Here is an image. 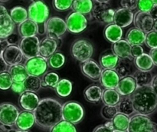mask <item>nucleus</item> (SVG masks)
<instances>
[{"label": "nucleus", "mask_w": 157, "mask_h": 132, "mask_svg": "<svg viewBox=\"0 0 157 132\" xmlns=\"http://www.w3.org/2000/svg\"><path fill=\"white\" fill-rule=\"evenodd\" d=\"M113 130H114L109 128V127H107L104 124H101V125H99L97 127H95L93 132H113Z\"/></svg>", "instance_id": "603ef678"}, {"label": "nucleus", "mask_w": 157, "mask_h": 132, "mask_svg": "<svg viewBox=\"0 0 157 132\" xmlns=\"http://www.w3.org/2000/svg\"><path fill=\"white\" fill-rule=\"evenodd\" d=\"M73 1L74 0H53L54 8L59 12L66 11L71 7Z\"/></svg>", "instance_id": "49530a36"}, {"label": "nucleus", "mask_w": 157, "mask_h": 132, "mask_svg": "<svg viewBox=\"0 0 157 132\" xmlns=\"http://www.w3.org/2000/svg\"><path fill=\"white\" fill-rule=\"evenodd\" d=\"M130 49L131 45L125 39H121L113 43L112 45L113 53L115 54L120 59L130 58L133 60L130 56Z\"/></svg>", "instance_id": "b1692460"}, {"label": "nucleus", "mask_w": 157, "mask_h": 132, "mask_svg": "<svg viewBox=\"0 0 157 132\" xmlns=\"http://www.w3.org/2000/svg\"><path fill=\"white\" fill-rule=\"evenodd\" d=\"M153 76L151 71H140L136 69L132 77L135 80L136 87L150 86Z\"/></svg>", "instance_id": "bb28decb"}, {"label": "nucleus", "mask_w": 157, "mask_h": 132, "mask_svg": "<svg viewBox=\"0 0 157 132\" xmlns=\"http://www.w3.org/2000/svg\"><path fill=\"white\" fill-rule=\"evenodd\" d=\"M62 120L77 124L81 122L84 117V107L77 101H67L62 105L61 108Z\"/></svg>", "instance_id": "20e7f679"}, {"label": "nucleus", "mask_w": 157, "mask_h": 132, "mask_svg": "<svg viewBox=\"0 0 157 132\" xmlns=\"http://www.w3.org/2000/svg\"><path fill=\"white\" fill-rule=\"evenodd\" d=\"M49 130V132H77L75 124L64 120H61V121L57 123Z\"/></svg>", "instance_id": "a19ab883"}, {"label": "nucleus", "mask_w": 157, "mask_h": 132, "mask_svg": "<svg viewBox=\"0 0 157 132\" xmlns=\"http://www.w3.org/2000/svg\"><path fill=\"white\" fill-rule=\"evenodd\" d=\"M114 130H127L128 128L130 117L121 113H117L111 120Z\"/></svg>", "instance_id": "4c0bfd02"}, {"label": "nucleus", "mask_w": 157, "mask_h": 132, "mask_svg": "<svg viewBox=\"0 0 157 132\" xmlns=\"http://www.w3.org/2000/svg\"><path fill=\"white\" fill-rule=\"evenodd\" d=\"M55 92L61 98H66L71 94L73 90V84L71 81L66 78L60 79L55 87Z\"/></svg>", "instance_id": "f704fd0d"}, {"label": "nucleus", "mask_w": 157, "mask_h": 132, "mask_svg": "<svg viewBox=\"0 0 157 132\" xmlns=\"http://www.w3.org/2000/svg\"><path fill=\"white\" fill-rule=\"evenodd\" d=\"M120 58L113 52H106L104 53L100 58V64L101 68L114 69L117 64Z\"/></svg>", "instance_id": "2f4dec72"}, {"label": "nucleus", "mask_w": 157, "mask_h": 132, "mask_svg": "<svg viewBox=\"0 0 157 132\" xmlns=\"http://www.w3.org/2000/svg\"><path fill=\"white\" fill-rule=\"evenodd\" d=\"M28 75L40 77L45 74L48 69V59L38 55L34 58L27 59L24 64Z\"/></svg>", "instance_id": "9d476101"}, {"label": "nucleus", "mask_w": 157, "mask_h": 132, "mask_svg": "<svg viewBox=\"0 0 157 132\" xmlns=\"http://www.w3.org/2000/svg\"><path fill=\"white\" fill-rule=\"evenodd\" d=\"M12 21L15 24H21L28 19V12L22 6H15L10 10L9 13Z\"/></svg>", "instance_id": "e433bc0d"}, {"label": "nucleus", "mask_w": 157, "mask_h": 132, "mask_svg": "<svg viewBox=\"0 0 157 132\" xmlns=\"http://www.w3.org/2000/svg\"><path fill=\"white\" fill-rule=\"evenodd\" d=\"M81 69L84 75L93 81H98L102 72L101 66L91 58L81 62Z\"/></svg>", "instance_id": "dca6fc26"}, {"label": "nucleus", "mask_w": 157, "mask_h": 132, "mask_svg": "<svg viewBox=\"0 0 157 132\" xmlns=\"http://www.w3.org/2000/svg\"><path fill=\"white\" fill-rule=\"evenodd\" d=\"M146 34L136 28H131L126 35V41L130 45H141L144 44Z\"/></svg>", "instance_id": "a878e982"}, {"label": "nucleus", "mask_w": 157, "mask_h": 132, "mask_svg": "<svg viewBox=\"0 0 157 132\" xmlns=\"http://www.w3.org/2000/svg\"><path fill=\"white\" fill-rule=\"evenodd\" d=\"M121 96L116 89H104L102 92V99L104 105L117 106L121 100Z\"/></svg>", "instance_id": "c756f323"}, {"label": "nucleus", "mask_w": 157, "mask_h": 132, "mask_svg": "<svg viewBox=\"0 0 157 132\" xmlns=\"http://www.w3.org/2000/svg\"><path fill=\"white\" fill-rule=\"evenodd\" d=\"M156 20L153 19L150 12H137L133 17V23L135 28L140 29L145 34L151 32L153 29L154 22Z\"/></svg>", "instance_id": "4468645a"}, {"label": "nucleus", "mask_w": 157, "mask_h": 132, "mask_svg": "<svg viewBox=\"0 0 157 132\" xmlns=\"http://www.w3.org/2000/svg\"><path fill=\"white\" fill-rule=\"evenodd\" d=\"M130 97L135 114L148 116L156 111L157 94L150 86L136 87Z\"/></svg>", "instance_id": "f03ea898"}, {"label": "nucleus", "mask_w": 157, "mask_h": 132, "mask_svg": "<svg viewBox=\"0 0 157 132\" xmlns=\"http://www.w3.org/2000/svg\"><path fill=\"white\" fill-rule=\"evenodd\" d=\"M93 6V0H74L71 8L74 12L85 15L91 12Z\"/></svg>", "instance_id": "7c9ffc66"}, {"label": "nucleus", "mask_w": 157, "mask_h": 132, "mask_svg": "<svg viewBox=\"0 0 157 132\" xmlns=\"http://www.w3.org/2000/svg\"><path fill=\"white\" fill-rule=\"evenodd\" d=\"M58 40L45 37L41 41H39L38 46V55L44 58H48L55 53L58 46Z\"/></svg>", "instance_id": "6ab92c4d"}, {"label": "nucleus", "mask_w": 157, "mask_h": 132, "mask_svg": "<svg viewBox=\"0 0 157 132\" xmlns=\"http://www.w3.org/2000/svg\"><path fill=\"white\" fill-rule=\"evenodd\" d=\"M136 70V68L135 67L133 60L130 59V58L120 59L114 68V71L117 72L120 78L132 76Z\"/></svg>", "instance_id": "5701e85b"}, {"label": "nucleus", "mask_w": 157, "mask_h": 132, "mask_svg": "<svg viewBox=\"0 0 157 132\" xmlns=\"http://www.w3.org/2000/svg\"><path fill=\"white\" fill-rule=\"evenodd\" d=\"M92 15L96 21L101 23L111 24L115 11L107 2H97L94 4L92 9Z\"/></svg>", "instance_id": "6e6552de"}, {"label": "nucleus", "mask_w": 157, "mask_h": 132, "mask_svg": "<svg viewBox=\"0 0 157 132\" xmlns=\"http://www.w3.org/2000/svg\"><path fill=\"white\" fill-rule=\"evenodd\" d=\"M127 132H157L156 124L148 116L134 114L130 117Z\"/></svg>", "instance_id": "7ed1b4c3"}, {"label": "nucleus", "mask_w": 157, "mask_h": 132, "mask_svg": "<svg viewBox=\"0 0 157 132\" xmlns=\"http://www.w3.org/2000/svg\"><path fill=\"white\" fill-rule=\"evenodd\" d=\"M149 55L151 58L152 61H153V64L155 66L157 65V49H150V52Z\"/></svg>", "instance_id": "5fc2aeb1"}, {"label": "nucleus", "mask_w": 157, "mask_h": 132, "mask_svg": "<svg viewBox=\"0 0 157 132\" xmlns=\"http://www.w3.org/2000/svg\"><path fill=\"white\" fill-rule=\"evenodd\" d=\"M116 107L117 109L118 113H121L128 117L132 116L135 114L133 104H132L131 98H130V96L121 98Z\"/></svg>", "instance_id": "c9c22d12"}, {"label": "nucleus", "mask_w": 157, "mask_h": 132, "mask_svg": "<svg viewBox=\"0 0 157 132\" xmlns=\"http://www.w3.org/2000/svg\"><path fill=\"white\" fill-rule=\"evenodd\" d=\"M113 132H127V130H114Z\"/></svg>", "instance_id": "0e129e2a"}, {"label": "nucleus", "mask_w": 157, "mask_h": 132, "mask_svg": "<svg viewBox=\"0 0 157 132\" xmlns=\"http://www.w3.org/2000/svg\"><path fill=\"white\" fill-rule=\"evenodd\" d=\"M15 29V23L12 21L8 10L0 4V39H6L12 35Z\"/></svg>", "instance_id": "ddd939ff"}, {"label": "nucleus", "mask_w": 157, "mask_h": 132, "mask_svg": "<svg viewBox=\"0 0 157 132\" xmlns=\"http://www.w3.org/2000/svg\"><path fill=\"white\" fill-rule=\"evenodd\" d=\"M9 127H6V126L0 124V132H9L10 128H8Z\"/></svg>", "instance_id": "bf43d9fd"}, {"label": "nucleus", "mask_w": 157, "mask_h": 132, "mask_svg": "<svg viewBox=\"0 0 157 132\" xmlns=\"http://www.w3.org/2000/svg\"><path fill=\"white\" fill-rule=\"evenodd\" d=\"M153 3L151 0H138L137 8L139 9L140 12H150L154 7Z\"/></svg>", "instance_id": "de8ad7c7"}, {"label": "nucleus", "mask_w": 157, "mask_h": 132, "mask_svg": "<svg viewBox=\"0 0 157 132\" xmlns=\"http://www.w3.org/2000/svg\"><path fill=\"white\" fill-rule=\"evenodd\" d=\"M35 124V116L33 112L23 111L19 112L15 121V126L17 130H29Z\"/></svg>", "instance_id": "412c9836"}, {"label": "nucleus", "mask_w": 157, "mask_h": 132, "mask_svg": "<svg viewBox=\"0 0 157 132\" xmlns=\"http://www.w3.org/2000/svg\"><path fill=\"white\" fill-rule=\"evenodd\" d=\"M62 104L54 98H43L33 111L35 124L43 129H50L62 120Z\"/></svg>", "instance_id": "f257e3e1"}, {"label": "nucleus", "mask_w": 157, "mask_h": 132, "mask_svg": "<svg viewBox=\"0 0 157 132\" xmlns=\"http://www.w3.org/2000/svg\"><path fill=\"white\" fill-rule=\"evenodd\" d=\"M39 41V39L37 36L26 37L20 40L18 47L24 58L29 59L38 56Z\"/></svg>", "instance_id": "f8f14e48"}, {"label": "nucleus", "mask_w": 157, "mask_h": 132, "mask_svg": "<svg viewBox=\"0 0 157 132\" xmlns=\"http://www.w3.org/2000/svg\"><path fill=\"white\" fill-rule=\"evenodd\" d=\"M39 101V98L36 94L25 91L20 95L18 104L24 111L33 112L38 106Z\"/></svg>", "instance_id": "f3484780"}, {"label": "nucleus", "mask_w": 157, "mask_h": 132, "mask_svg": "<svg viewBox=\"0 0 157 132\" xmlns=\"http://www.w3.org/2000/svg\"><path fill=\"white\" fill-rule=\"evenodd\" d=\"M12 82V78L7 71L0 73V89L2 91L9 90L11 88Z\"/></svg>", "instance_id": "37998d69"}, {"label": "nucleus", "mask_w": 157, "mask_h": 132, "mask_svg": "<svg viewBox=\"0 0 157 132\" xmlns=\"http://www.w3.org/2000/svg\"><path fill=\"white\" fill-rule=\"evenodd\" d=\"M6 41H8L9 45H17V42L19 41V38L18 36L15 34L12 33V35H9L7 38H6Z\"/></svg>", "instance_id": "864d4df0"}, {"label": "nucleus", "mask_w": 157, "mask_h": 132, "mask_svg": "<svg viewBox=\"0 0 157 132\" xmlns=\"http://www.w3.org/2000/svg\"><path fill=\"white\" fill-rule=\"evenodd\" d=\"M8 45H9V44L6 41V39H0V57H2L3 51Z\"/></svg>", "instance_id": "6e6d98bb"}, {"label": "nucleus", "mask_w": 157, "mask_h": 132, "mask_svg": "<svg viewBox=\"0 0 157 132\" xmlns=\"http://www.w3.org/2000/svg\"><path fill=\"white\" fill-rule=\"evenodd\" d=\"M133 17L134 14L133 11L124 8H121L115 11L113 18V23L121 27V29L127 27L133 23Z\"/></svg>", "instance_id": "a211bd4d"}, {"label": "nucleus", "mask_w": 157, "mask_h": 132, "mask_svg": "<svg viewBox=\"0 0 157 132\" xmlns=\"http://www.w3.org/2000/svg\"><path fill=\"white\" fill-rule=\"evenodd\" d=\"M64 63H65V57L61 52H55L48 58V64L52 68H60L64 65Z\"/></svg>", "instance_id": "79ce46f5"}, {"label": "nucleus", "mask_w": 157, "mask_h": 132, "mask_svg": "<svg viewBox=\"0 0 157 132\" xmlns=\"http://www.w3.org/2000/svg\"><path fill=\"white\" fill-rule=\"evenodd\" d=\"M18 34L21 38L36 36L38 34V25L30 19H26L18 27Z\"/></svg>", "instance_id": "393cba45"}, {"label": "nucleus", "mask_w": 157, "mask_h": 132, "mask_svg": "<svg viewBox=\"0 0 157 132\" xmlns=\"http://www.w3.org/2000/svg\"><path fill=\"white\" fill-rule=\"evenodd\" d=\"M19 111L16 106L9 102L0 104V124L12 127L15 125Z\"/></svg>", "instance_id": "1a4fd4ad"}, {"label": "nucleus", "mask_w": 157, "mask_h": 132, "mask_svg": "<svg viewBox=\"0 0 157 132\" xmlns=\"http://www.w3.org/2000/svg\"><path fill=\"white\" fill-rule=\"evenodd\" d=\"M144 53V49L141 45H132L130 49V56L133 60L136 58L139 57L140 55Z\"/></svg>", "instance_id": "8fccbe9b"}, {"label": "nucleus", "mask_w": 157, "mask_h": 132, "mask_svg": "<svg viewBox=\"0 0 157 132\" xmlns=\"http://www.w3.org/2000/svg\"><path fill=\"white\" fill-rule=\"evenodd\" d=\"M117 113L118 111L116 106L104 105V107L101 110V115L107 121H111Z\"/></svg>", "instance_id": "a18cd8bd"}, {"label": "nucleus", "mask_w": 157, "mask_h": 132, "mask_svg": "<svg viewBox=\"0 0 157 132\" xmlns=\"http://www.w3.org/2000/svg\"><path fill=\"white\" fill-rule=\"evenodd\" d=\"M8 72L12 77V81L15 82H23L29 76L24 64H21L10 66Z\"/></svg>", "instance_id": "c85d7f7f"}, {"label": "nucleus", "mask_w": 157, "mask_h": 132, "mask_svg": "<svg viewBox=\"0 0 157 132\" xmlns=\"http://www.w3.org/2000/svg\"><path fill=\"white\" fill-rule=\"evenodd\" d=\"M8 1H9V0H0L1 2H8Z\"/></svg>", "instance_id": "69168bd1"}, {"label": "nucleus", "mask_w": 157, "mask_h": 132, "mask_svg": "<svg viewBox=\"0 0 157 132\" xmlns=\"http://www.w3.org/2000/svg\"><path fill=\"white\" fill-rule=\"evenodd\" d=\"M67 32L66 23L63 18L58 16L49 18L45 22V33L47 37L60 40Z\"/></svg>", "instance_id": "0eeeda50"}, {"label": "nucleus", "mask_w": 157, "mask_h": 132, "mask_svg": "<svg viewBox=\"0 0 157 132\" xmlns=\"http://www.w3.org/2000/svg\"><path fill=\"white\" fill-rule=\"evenodd\" d=\"M8 68V65L6 62H5L4 60L2 59V57H0V73L3 72H6Z\"/></svg>", "instance_id": "4d7b16f0"}, {"label": "nucleus", "mask_w": 157, "mask_h": 132, "mask_svg": "<svg viewBox=\"0 0 157 132\" xmlns=\"http://www.w3.org/2000/svg\"><path fill=\"white\" fill-rule=\"evenodd\" d=\"M115 89L121 96H130L136 89V84L135 80L132 76L124 77L120 79Z\"/></svg>", "instance_id": "4be33fe9"}, {"label": "nucleus", "mask_w": 157, "mask_h": 132, "mask_svg": "<svg viewBox=\"0 0 157 132\" xmlns=\"http://www.w3.org/2000/svg\"><path fill=\"white\" fill-rule=\"evenodd\" d=\"M28 18L38 25H44L49 17V9L47 5L41 0L33 1L29 6Z\"/></svg>", "instance_id": "39448f33"}, {"label": "nucleus", "mask_w": 157, "mask_h": 132, "mask_svg": "<svg viewBox=\"0 0 157 132\" xmlns=\"http://www.w3.org/2000/svg\"><path fill=\"white\" fill-rule=\"evenodd\" d=\"M94 54V47L91 43L86 39L76 40L71 46V55L75 59L81 62L91 58Z\"/></svg>", "instance_id": "423d86ee"}, {"label": "nucleus", "mask_w": 157, "mask_h": 132, "mask_svg": "<svg viewBox=\"0 0 157 132\" xmlns=\"http://www.w3.org/2000/svg\"><path fill=\"white\" fill-rule=\"evenodd\" d=\"M120 77L114 69H105L103 70L100 76V81L105 89H115L120 81Z\"/></svg>", "instance_id": "aec40b11"}, {"label": "nucleus", "mask_w": 157, "mask_h": 132, "mask_svg": "<svg viewBox=\"0 0 157 132\" xmlns=\"http://www.w3.org/2000/svg\"><path fill=\"white\" fill-rule=\"evenodd\" d=\"M11 89H12V91L13 92L20 94V95L21 93H23L24 91H25L23 82H15V81H13L12 84V86H11Z\"/></svg>", "instance_id": "3c124183"}, {"label": "nucleus", "mask_w": 157, "mask_h": 132, "mask_svg": "<svg viewBox=\"0 0 157 132\" xmlns=\"http://www.w3.org/2000/svg\"><path fill=\"white\" fill-rule=\"evenodd\" d=\"M144 43L150 49H157V32L156 31L152 30L146 34Z\"/></svg>", "instance_id": "c03bdc74"}, {"label": "nucleus", "mask_w": 157, "mask_h": 132, "mask_svg": "<svg viewBox=\"0 0 157 132\" xmlns=\"http://www.w3.org/2000/svg\"><path fill=\"white\" fill-rule=\"evenodd\" d=\"M103 90L98 85L88 86L84 90V95L85 99L89 102L98 103L101 100Z\"/></svg>", "instance_id": "72a5a7b5"}, {"label": "nucleus", "mask_w": 157, "mask_h": 132, "mask_svg": "<svg viewBox=\"0 0 157 132\" xmlns=\"http://www.w3.org/2000/svg\"><path fill=\"white\" fill-rule=\"evenodd\" d=\"M133 63L136 69L140 71H152L155 67L151 58L149 54L147 53H143L139 57L135 58L133 60Z\"/></svg>", "instance_id": "473e14b6"}, {"label": "nucleus", "mask_w": 157, "mask_h": 132, "mask_svg": "<svg viewBox=\"0 0 157 132\" xmlns=\"http://www.w3.org/2000/svg\"><path fill=\"white\" fill-rule=\"evenodd\" d=\"M104 34L106 39L113 44L116 41L122 39L123 29L117 25L111 23L106 26V28L104 29Z\"/></svg>", "instance_id": "cd10ccee"}, {"label": "nucleus", "mask_w": 157, "mask_h": 132, "mask_svg": "<svg viewBox=\"0 0 157 132\" xmlns=\"http://www.w3.org/2000/svg\"><path fill=\"white\" fill-rule=\"evenodd\" d=\"M150 87L156 92V87H157V75H154L152 79L151 83H150Z\"/></svg>", "instance_id": "13d9d810"}, {"label": "nucleus", "mask_w": 157, "mask_h": 132, "mask_svg": "<svg viewBox=\"0 0 157 132\" xmlns=\"http://www.w3.org/2000/svg\"><path fill=\"white\" fill-rule=\"evenodd\" d=\"M97 2H100V3H102V2H107L109 0H95Z\"/></svg>", "instance_id": "052dcab7"}, {"label": "nucleus", "mask_w": 157, "mask_h": 132, "mask_svg": "<svg viewBox=\"0 0 157 132\" xmlns=\"http://www.w3.org/2000/svg\"><path fill=\"white\" fill-rule=\"evenodd\" d=\"M2 58L8 66L21 64L24 56L17 45H9L3 51Z\"/></svg>", "instance_id": "2eb2a0df"}, {"label": "nucleus", "mask_w": 157, "mask_h": 132, "mask_svg": "<svg viewBox=\"0 0 157 132\" xmlns=\"http://www.w3.org/2000/svg\"><path fill=\"white\" fill-rule=\"evenodd\" d=\"M67 31L73 34L84 32L87 26V19L85 15L73 12L69 14L65 20Z\"/></svg>", "instance_id": "9b49d317"}, {"label": "nucleus", "mask_w": 157, "mask_h": 132, "mask_svg": "<svg viewBox=\"0 0 157 132\" xmlns=\"http://www.w3.org/2000/svg\"><path fill=\"white\" fill-rule=\"evenodd\" d=\"M15 132H30L29 130H16Z\"/></svg>", "instance_id": "680f3d73"}, {"label": "nucleus", "mask_w": 157, "mask_h": 132, "mask_svg": "<svg viewBox=\"0 0 157 132\" xmlns=\"http://www.w3.org/2000/svg\"><path fill=\"white\" fill-rule=\"evenodd\" d=\"M59 75L54 72H49L43 75L41 79V87H53L55 88L56 84L59 81Z\"/></svg>", "instance_id": "ea45409f"}, {"label": "nucleus", "mask_w": 157, "mask_h": 132, "mask_svg": "<svg viewBox=\"0 0 157 132\" xmlns=\"http://www.w3.org/2000/svg\"><path fill=\"white\" fill-rule=\"evenodd\" d=\"M137 2L138 0H121V5L122 8L133 11L137 8Z\"/></svg>", "instance_id": "09e8293b"}, {"label": "nucleus", "mask_w": 157, "mask_h": 132, "mask_svg": "<svg viewBox=\"0 0 157 132\" xmlns=\"http://www.w3.org/2000/svg\"><path fill=\"white\" fill-rule=\"evenodd\" d=\"M23 84L26 91L36 93L41 87V78L39 77L29 75L28 78L23 81Z\"/></svg>", "instance_id": "58836bf2"}, {"label": "nucleus", "mask_w": 157, "mask_h": 132, "mask_svg": "<svg viewBox=\"0 0 157 132\" xmlns=\"http://www.w3.org/2000/svg\"><path fill=\"white\" fill-rule=\"evenodd\" d=\"M154 6H157V0H151Z\"/></svg>", "instance_id": "e2e57ef3"}]
</instances>
